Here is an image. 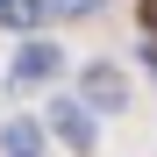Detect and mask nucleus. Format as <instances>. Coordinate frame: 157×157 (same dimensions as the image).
<instances>
[{
  "label": "nucleus",
  "mask_w": 157,
  "mask_h": 157,
  "mask_svg": "<svg viewBox=\"0 0 157 157\" xmlns=\"http://www.w3.org/2000/svg\"><path fill=\"white\" fill-rule=\"evenodd\" d=\"M50 128H57L78 157H93V114L78 107V100H50Z\"/></svg>",
  "instance_id": "nucleus-1"
},
{
  "label": "nucleus",
  "mask_w": 157,
  "mask_h": 157,
  "mask_svg": "<svg viewBox=\"0 0 157 157\" xmlns=\"http://www.w3.org/2000/svg\"><path fill=\"white\" fill-rule=\"evenodd\" d=\"M57 43H29V50H21V57H14V86H43V78H57Z\"/></svg>",
  "instance_id": "nucleus-2"
},
{
  "label": "nucleus",
  "mask_w": 157,
  "mask_h": 157,
  "mask_svg": "<svg viewBox=\"0 0 157 157\" xmlns=\"http://www.w3.org/2000/svg\"><path fill=\"white\" fill-rule=\"evenodd\" d=\"M86 100L93 107H128L121 100V71L114 64H86Z\"/></svg>",
  "instance_id": "nucleus-3"
},
{
  "label": "nucleus",
  "mask_w": 157,
  "mask_h": 157,
  "mask_svg": "<svg viewBox=\"0 0 157 157\" xmlns=\"http://www.w3.org/2000/svg\"><path fill=\"white\" fill-rule=\"evenodd\" d=\"M0 143H7V157H36V150H43V128H36V121H7Z\"/></svg>",
  "instance_id": "nucleus-4"
},
{
  "label": "nucleus",
  "mask_w": 157,
  "mask_h": 157,
  "mask_svg": "<svg viewBox=\"0 0 157 157\" xmlns=\"http://www.w3.org/2000/svg\"><path fill=\"white\" fill-rule=\"evenodd\" d=\"M36 14H43V0H0V21L7 29H36Z\"/></svg>",
  "instance_id": "nucleus-5"
},
{
  "label": "nucleus",
  "mask_w": 157,
  "mask_h": 157,
  "mask_svg": "<svg viewBox=\"0 0 157 157\" xmlns=\"http://www.w3.org/2000/svg\"><path fill=\"white\" fill-rule=\"evenodd\" d=\"M100 0H43V14H93Z\"/></svg>",
  "instance_id": "nucleus-6"
}]
</instances>
